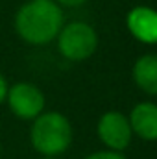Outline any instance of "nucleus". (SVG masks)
Listing matches in <instances>:
<instances>
[{
    "mask_svg": "<svg viewBox=\"0 0 157 159\" xmlns=\"http://www.w3.org/2000/svg\"><path fill=\"white\" fill-rule=\"evenodd\" d=\"M63 24V9L54 0H28L13 17L15 34L32 46H44L56 41Z\"/></svg>",
    "mask_w": 157,
    "mask_h": 159,
    "instance_id": "1",
    "label": "nucleus"
},
{
    "mask_svg": "<svg viewBox=\"0 0 157 159\" xmlns=\"http://www.w3.org/2000/svg\"><path fill=\"white\" fill-rule=\"evenodd\" d=\"M72 124L59 111H43L32 120L30 143L43 157H57L72 144Z\"/></svg>",
    "mask_w": 157,
    "mask_h": 159,
    "instance_id": "2",
    "label": "nucleus"
},
{
    "mask_svg": "<svg viewBox=\"0 0 157 159\" xmlns=\"http://www.w3.org/2000/svg\"><path fill=\"white\" fill-rule=\"evenodd\" d=\"M56 41H57L59 54L74 63L87 61L89 57H92V54L98 48L96 30L83 20H72L63 24Z\"/></svg>",
    "mask_w": 157,
    "mask_h": 159,
    "instance_id": "3",
    "label": "nucleus"
},
{
    "mask_svg": "<svg viewBox=\"0 0 157 159\" xmlns=\"http://www.w3.org/2000/svg\"><path fill=\"white\" fill-rule=\"evenodd\" d=\"M6 104L17 119L34 120L44 111L46 98H44V93L41 91V87H37L35 83L17 81V83L9 85Z\"/></svg>",
    "mask_w": 157,
    "mask_h": 159,
    "instance_id": "4",
    "label": "nucleus"
},
{
    "mask_svg": "<svg viewBox=\"0 0 157 159\" xmlns=\"http://www.w3.org/2000/svg\"><path fill=\"white\" fill-rule=\"evenodd\" d=\"M96 133L102 144L113 152H124L133 139L129 120L120 111H105L98 119Z\"/></svg>",
    "mask_w": 157,
    "mask_h": 159,
    "instance_id": "5",
    "label": "nucleus"
},
{
    "mask_svg": "<svg viewBox=\"0 0 157 159\" xmlns=\"http://www.w3.org/2000/svg\"><path fill=\"white\" fill-rule=\"evenodd\" d=\"M126 24L129 34L137 41L157 44V9L148 6H137L128 13Z\"/></svg>",
    "mask_w": 157,
    "mask_h": 159,
    "instance_id": "6",
    "label": "nucleus"
},
{
    "mask_svg": "<svg viewBox=\"0 0 157 159\" xmlns=\"http://www.w3.org/2000/svg\"><path fill=\"white\" fill-rule=\"evenodd\" d=\"M129 126L133 135L142 141H157V104L139 102L129 113Z\"/></svg>",
    "mask_w": 157,
    "mask_h": 159,
    "instance_id": "7",
    "label": "nucleus"
},
{
    "mask_svg": "<svg viewBox=\"0 0 157 159\" xmlns=\"http://www.w3.org/2000/svg\"><path fill=\"white\" fill-rule=\"evenodd\" d=\"M133 81L152 96H157V54H144L133 65Z\"/></svg>",
    "mask_w": 157,
    "mask_h": 159,
    "instance_id": "8",
    "label": "nucleus"
},
{
    "mask_svg": "<svg viewBox=\"0 0 157 159\" xmlns=\"http://www.w3.org/2000/svg\"><path fill=\"white\" fill-rule=\"evenodd\" d=\"M83 159H126L122 152H113V150H100V152H92Z\"/></svg>",
    "mask_w": 157,
    "mask_h": 159,
    "instance_id": "9",
    "label": "nucleus"
},
{
    "mask_svg": "<svg viewBox=\"0 0 157 159\" xmlns=\"http://www.w3.org/2000/svg\"><path fill=\"white\" fill-rule=\"evenodd\" d=\"M7 89H9V83H7V80H6V76H4V74L0 72V106H2V104H6Z\"/></svg>",
    "mask_w": 157,
    "mask_h": 159,
    "instance_id": "10",
    "label": "nucleus"
},
{
    "mask_svg": "<svg viewBox=\"0 0 157 159\" xmlns=\"http://www.w3.org/2000/svg\"><path fill=\"white\" fill-rule=\"evenodd\" d=\"M61 9L63 7H79V6H83L87 0H54Z\"/></svg>",
    "mask_w": 157,
    "mask_h": 159,
    "instance_id": "11",
    "label": "nucleus"
},
{
    "mask_svg": "<svg viewBox=\"0 0 157 159\" xmlns=\"http://www.w3.org/2000/svg\"><path fill=\"white\" fill-rule=\"evenodd\" d=\"M41 159H56V157H41Z\"/></svg>",
    "mask_w": 157,
    "mask_h": 159,
    "instance_id": "12",
    "label": "nucleus"
},
{
    "mask_svg": "<svg viewBox=\"0 0 157 159\" xmlns=\"http://www.w3.org/2000/svg\"><path fill=\"white\" fill-rule=\"evenodd\" d=\"M0 156H2V144H0Z\"/></svg>",
    "mask_w": 157,
    "mask_h": 159,
    "instance_id": "13",
    "label": "nucleus"
}]
</instances>
